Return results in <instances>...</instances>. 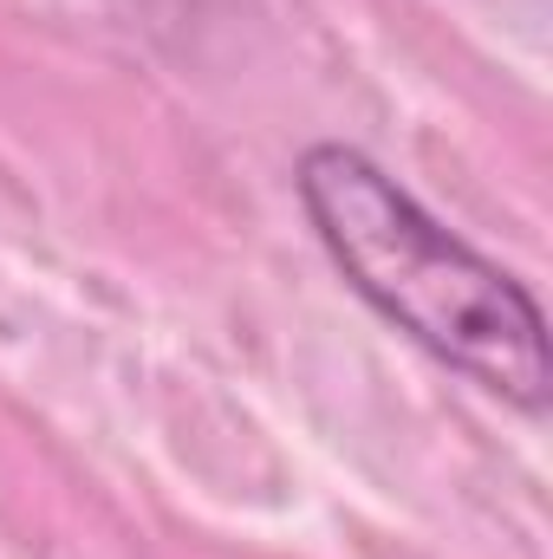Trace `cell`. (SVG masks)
<instances>
[{
  "label": "cell",
  "instance_id": "6da1fadb",
  "mask_svg": "<svg viewBox=\"0 0 553 559\" xmlns=\"http://www.w3.org/2000/svg\"><path fill=\"white\" fill-rule=\"evenodd\" d=\"M293 189L326 261L385 325L508 411H548V319L508 267L443 228L391 169L352 143H313L293 169Z\"/></svg>",
  "mask_w": 553,
  "mask_h": 559
}]
</instances>
